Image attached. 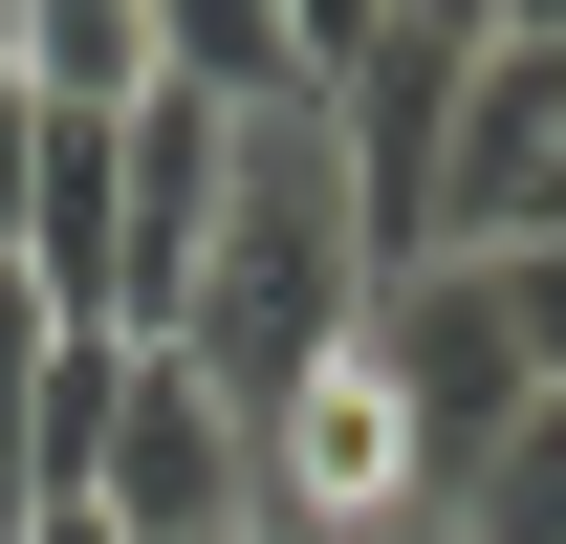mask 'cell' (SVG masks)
I'll use <instances>...</instances> for the list:
<instances>
[{
    "label": "cell",
    "instance_id": "8992f818",
    "mask_svg": "<svg viewBox=\"0 0 566 544\" xmlns=\"http://www.w3.org/2000/svg\"><path fill=\"white\" fill-rule=\"evenodd\" d=\"M0 87L22 109H132L153 87V0H0Z\"/></svg>",
    "mask_w": 566,
    "mask_h": 544
},
{
    "label": "cell",
    "instance_id": "52a82bcc",
    "mask_svg": "<svg viewBox=\"0 0 566 544\" xmlns=\"http://www.w3.org/2000/svg\"><path fill=\"white\" fill-rule=\"evenodd\" d=\"M153 87H197V109H327L305 44H283V0H153Z\"/></svg>",
    "mask_w": 566,
    "mask_h": 544
},
{
    "label": "cell",
    "instance_id": "5bb4252c",
    "mask_svg": "<svg viewBox=\"0 0 566 544\" xmlns=\"http://www.w3.org/2000/svg\"><path fill=\"white\" fill-rule=\"evenodd\" d=\"M523 240H566V153H545V218H523Z\"/></svg>",
    "mask_w": 566,
    "mask_h": 544
},
{
    "label": "cell",
    "instance_id": "277c9868",
    "mask_svg": "<svg viewBox=\"0 0 566 544\" xmlns=\"http://www.w3.org/2000/svg\"><path fill=\"white\" fill-rule=\"evenodd\" d=\"M545 153H566V44H545V22H480V44H458V109H436V218H415V262H436V240H458V262L523 240V218H545Z\"/></svg>",
    "mask_w": 566,
    "mask_h": 544
},
{
    "label": "cell",
    "instance_id": "7a4b0ae2",
    "mask_svg": "<svg viewBox=\"0 0 566 544\" xmlns=\"http://www.w3.org/2000/svg\"><path fill=\"white\" fill-rule=\"evenodd\" d=\"M87 523H132V544H240L262 523V436H240V393H197V348H132L109 370Z\"/></svg>",
    "mask_w": 566,
    "mask_h": 544
},
{
    "label": "cell",
    "instance_id": "9c48e42d",
    "mask_svg": "<svg viewBox=\"0 0 566 544\" xmlns=\"http://www.w3.org/2000/svg\"><path fill=\"white\" fill-rule=\"evenodd\" d=\"M501 262V327H523V393H566V240H480Z\"/></svg>",
    "mask_w": 566,
    "mask_h": 544
},
{
    "label": "cell",
    "instance_id": "8fae6325",
    "mask_svg": "<svg viewBox=\"0 0 566 544\" xmlns=\"http://www.w3.org/2000/svg\"><path fill=\"white\" fill-rule=\"evenodd\" d=\"M22 175H44V109L0 87V262H22Z\"/></svg>",
    "mask_w": 566,
    "mask_h": 544
},
{
    "label": "cell",
    "instance_id": "ba28073f",
    "mask_svg": "<svg viewBox=\"0 0 566 544\" xmlns=\"http://www.w3.org/2000/svg\"><path fill=\"white\" fill-rule=\"evenodd\" d=\"M436 523L458 544H566V393H523L480 458H436Z\"/></svg>",
    "mask_w": 566,
    "mask_h": 544
},
{
    "label": "cell",
    "instance_id": "5b68a950",
    "mask_svg": "<svg viewBox=\"0 0 566 544\" xmlns=\"http://www.w3.org/2000/svg\"><path fill=\"white\" fill-rule=\"evenodd\" d=\"M370 370L415 414V458H480L501 414H523V327H501V262H370Z\"/></svg>",
    "mask_w": 566,
    "mask_h": 544
},
{
    "label": "cell",
    "instance_id": "6da1fadb",
    "mask_svg": "<svg viewBox=\"0 0 566 544\" xmlns=\"http://www.w3.org/2000/svg\"><path fill=\"white\" fill-rule=\"evenodd\" d=\"M349 327H370L349 153H327V109H240V175H218V240H197V305H175L197 393H240V414H262L283 370H327Z\"/></svg>",
    "mask_w": 566,
    "mask_h": 544
},
{
    "label": "cell",
    "instance_id": "4fadbf2b",
    "mask_svg": "<svg viewBox=\"0 0 566 544\" xmlns=\"http://www.w3.org/2000/svg\"><path fill=\"white\" fill-rule=\"evenodd\" d=\"M392 22H436V44H480V22H501V0H392Z\"/></svg>",
    "mask_w": 566,
    "mask_h": 544
},
{
    "label": "cell",
    "instance_id": "7c38bea8",
    "mask_svg": "<svg viewBox=\"0 0 566 544\" xmlns=\"http://www.w3.org/2000/svg\"><path fill=\"white\" fill-rule=\"evenodd\" d=\"M0 544H132V523H87V501H22V523H0Z\"/></svg>",
    "mask_w": 566,
    "mask_h": 544
},
{
    "label": "cell",
    "instance_id": "3957f363",
    "mask_svg": "<svg viewBox=\"0 0 566 544\" xmlns=\"http://www.w3.org/2000/svg\"><path fill=\"white\" fill-rule=\"evenodd\" d=\"M218 175H240V109H197V87H132V109H109V305H87L109 348H175L197 240H218Z\"/></svg>",
    "mask_w": 566,
    "mask_h": 544
},
{
    "label": "cell",
    "instance_id": "9a60e30c",
    "mask_svg": "<svg viewBox=\"0 0 566 544\" xmlns=\"http://www.w3.org/2000/svg\"><path fill=\"white\" fill-rule=\"evenodd\" d=\"M501 22H545V44H566V0H501Z\"/></svg>",
    "mask_w": 566,
    "mask_h": 544
},
{
    "label": "cell",
    "instance_id": "30bf717a",
    "mask_svg": "<svg viewBox=\"0 0 566 544\" xmlns=\"http://www.w3.org/2000/svg\"><path fill=\"white\" fill-rule=\"evenodd\" d=\"M283 44H305V87H349L370 44H392V0H283Z\"/></svg>",
    "mask_w": 566,
    "mask_h": 544
}]
</instances>
